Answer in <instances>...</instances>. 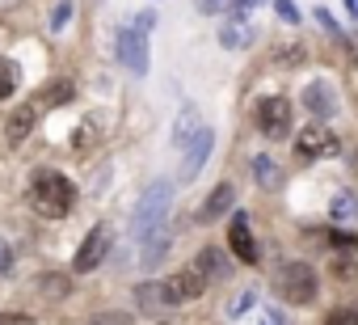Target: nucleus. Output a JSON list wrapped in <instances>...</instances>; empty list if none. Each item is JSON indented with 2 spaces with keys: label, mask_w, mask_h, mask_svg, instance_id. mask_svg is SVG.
I'll return each instance as SVG.
<instances>
[{
  "label": "nucleus",
  "mask_w": 358,
  "mask_h": 325,
  "mask_svg": "<svg viewBox=\"0 0 358 325\" xmlns=\"http://www.w3.org/2000/svg\"><path fill=\"white\" fill-rule=\"evenodd\" d=\"M274 9H278V18H282V22H291V26H295V22H303V18H299V9L291 5V0H274Z\"/></svg>",
  "instance_id": "obj_29"
},
{
  "label": "nucleus",
  "mask_w": 358,
  "mask_h": 325,
  "mask_svg": "<svg viewBox=\"0 0 358 325\" xmlns=\"http://www.w3.org/2000/svg\"><path fill=\"white\" fill-rule=\"evenodd\" d=\"M106 254H110V228H106V224H97V228L80 241V249H76L72 266H76L80 275H89V270H97V266L106 262Z\"/></svg>",
  "instance_id": "obj_7"
},
{
  "label": "nucleus",
  "mask_w": 358,
  "mask_h": 325,
  "mask_svg": "<svg viewBox=\"0 0 358 325\" xmlns=\"http://www.w3.org/2000/svg\"><path fill=\"white\" fill-rule=\"evenodd\" d=\"M9 5H13V0H0V9H9Z\"/></svg>",
  "instance_id": "obj_39"
},
{
  "label": "nucleus",
  "mask_w": 358,
  "mask_h": 325,
  "mask_svg": "<svg viewBox=\"0 0 358 325\" xmlns=\"http://www.w3.org/2000/svg\"><path fill=\"white\" fill-rule=\"evenodd\" d=\"M68 18H72V0H59L55 13H51V30H64V26H68Z\"/></svg>",
  "instance_id": "obj_26"
},
{
  "label": "nucleus",
  "mask_w": 358,
  "mask_h": 325,
  "mask_svg": "<svg viewBox=\"0 0 358 325\" xmlns=\"http://www.w3.org/2000/svg\"><path fill=\"white\" fill-rule=\"evenodd\" d=\"M295 152H299V160L337 156V135H333L324 123H312V127H303V131H299V139H295Z\"/></svg>",
  "instance_id": "obj_6"
},
{
  "label": "nucleus",
  "mask_w": 358,
  "mask_h": 325,
  "mask_svg": "<svg viewBox=\"0 0 358 325\" xmlns=\"http://www.w3.org/2000/svg\"><path fill=\"white\" fill-rule=\"evenodd\" d=\"M329 245H333V249H358V233H341V228H333V233H329Z\"/></svg>",
  "instance_id": "obj_25"
},
{
  "label": "nucleus",
  "mask_w": 358,
  "mask_h": 325,
  "mask_svg": "<svg viewBox=\"0 0 358 325\" xmlns=\"http://www.w3.org/2000/svg\"><path fill=\"white\" fill-rule=\"evenodd\" d=\"M249 304H253V291H245V296H236V300H232V317H241V312H245Z\"/></svg>",
  "instance_id": "obj_34"
},
{
  "label": "nucleus",
  "mask_w": 358,
  "mask_h": 325,
  "mask_svg": "<svg viewBox=\"0 0 358 325\" xmlns=\"http://www.w3.org/2000/svg\"><path fill=\"white\" fill-rule=\"evenodd\" d=\"M199 127H203V123H199V110H194V106H186V110H182V118H177L173 144H177V148H186V144H190V135H194Z\"/></svg>",
  "instance_id": "obj_18"
},
{
  "label": "nucleus",
  "mask_w": 358,
  "mask_h": 325,
  "mask_svg": "<svg viewBox=\"0 0 358 325\" xmlns=\"http://www.w3.org/2000/svg\"><path fill=\"white\" fill-rule=\"evenodd\" d=\"M194 270H199L207 283H211V279H224V275H228V258H224L220 249H203V254L194 258Z\"/></svg>",
  "instance_id": "obj_16"
},
{
  "label": "nucleus",
  "mask_w": 358,
  "mask_h": 325,
  "mask_svg": "<svg viewBox=\"0 0 358 325\" xmlns=\"http://www.w3.org/2000/svg\"><path fill=\"white\" fill-rule=\"evenodd\" d=\"M257 131L270 139H282L291 131V102L287 97H266L257 102Z\"/></svg>",
  "instance_id": "obj_5"
},
{
  "label": "nucleus",
  "mask_w": 358,
  "mask_h": 325,
  "mask_svg": "<svg viewBox=\"0 0 358 325\" xmlns=\"http://www.w3.org/2000/svg\"><path fill=\"white\" fill-rule=\"evenodd\" d=\"M203 291H207V279H203L194 266L177 270V275H169V283H160V300H164V304H190V300H199Z\"/></svg>",
  "instance_id": "obj_4"
},
{
  "label": "nucleus",
  "mask_w": 358,
  "mask_h": 325,
  "mask_svg": "<svg viewBox=\"0 0 358 325\" xmlns=\"http://www.w3.org/2000/svg\"><path fill=\"white\" fill-rule=\"evenodd\" d=\"M17 85H22V68H17L13 60H0V102L13 97V93H17Z\"/></svg>",
  "instance_id": "obj_20"
},
{
  "label": "nucleus",
  "mask_w": 358,
  "mask_h": 325,
  "mask_svg": "<svg viewBox=\"0 0 358 325\" xmlns=\"http://www.w3.org/2000/svg\"><path fill=\"white\" fill-rule=\"evenodd\" d=\"M0 325H34L26 312H0Z\"/></svg>",
  "instance_id": "obj_32"
},
{
  "label": "nucleus",
  "mask_w": 358,
  "mask_h": 325,
  "mask_svg": "<svg viewBox=\"0 0 358 325\" xmlns=\"http://www.w3.org/2000/svg\"><path fill=\"white\" fill-rule=\"evenodd\" d=\"M89 325H131V317L127 312H97Z\"/></svg>",
  "instance_id": "obj_28"
},
{
  "label": "nucleus",
  "mask_w": 358,
  "mask_h": 325,
  "mask_svg": "<svg viewBox=\"0 0 358 325\" xmlns=\"http://www.w3.org/2000/svg\"><path fill=\"white\" fill-rule=\"evenodd\" d=\"M333 275H337V279H354V275H358V266H354V262H345V258H333Z\"/></svg>",
  "instance_id": "obj_31"
},
{
  "label": "nucleus",
  "mask_w": 358,
  "mask_h": 325,
  "mask_svg": "<svg viewBox=\"0 0 358 325\" xmlns=\"http://www.w3.org/2000/svg\"><path fill=\"white\" fill-rule=\"evenodd\" d=\"M274 287H278V296H282L287 304H312L316 291H320L316 270H312L308 262H287V266H278Z\"/></svg>",
  "instance_id": "obj_3"
},
{
  "label": "nucleus",
  "mask_w": 358,
  "mask_h": 325,
  "mask_svg": "<svg viewBox=\"0 0 358 325\" xmlns=\"http://www.w3.org/2000/svg\"><path fill=\"white\" fill-rule=\"evenodd\" d=\"M211 148H215V131H211V127H199V131L190 135V144H186V156H182V182L199 178V170L207 165Z\"/></svg>",
  "instance_id": "obj_8"
},
{
  "label": "nucleus",
  "mask_w": 358,
  "mask_h": 325,
  "mask_svg": "<svg viewBox=\"0 0 358 325\" xmlns=\"http://www.w3.org/2000/svg\"><path fill=\"white\" fill-rule=\"evenodd\" d=\"M312 18H316V22H320V26H324V30H329V34H333V39H341V43H345V34H341V30H337V22H333V13H329V9H316V13H312Z\"/></svg>",
  "instance_id": "obj_27"
},
{
  "label": "nucleus",
  "mask_w": 358,
  "mask_h": 325,
  "mask_svg": "<svg viewBox=\"0 0 358 325\" xmlns=\"http://www.w3.org/2000/svg\"><path fill=\"white\" fill-rule=\"evenodd\" d=\"M329 220H333V224H350V220H358V199H354L350 191H337V195L329 199Z\"/></svg>",
  "instance_id": "obj_15"
},
{
  "label": "nucleus",
  "mask_w": 358,
  "mask_h": 325,
  "mask_svg": "<svg viewBox=\"0 0 358 325\" xmlns=\"http://www.w3.org/2000/svg\"><path fill=\"white\" fill-rule=\"evenodd\" d=\"M253 39H257V30L245 22V9H236V18L220 26V43L228 51H245V47H253Z\"/></svg>",
  "instance_id": "obj_11"
},
{
  "label": "nucleus",
  "mask_w": 358,
  "mask_h": 325,
  "mask_svg": "<svg viewBox=\"0 0 358 325\" xmlns=\"http://www.w3.org/2000/svg\"><path fill=\"white\" fill-rule=\"evenodd\" d=\"M324 325H358V304H345V308H333L324 317Z\"/></svg>",
  "instance_id": "obj_23"
},
{
  "label": "nucleus",
  "mask_w": 358,
  "mask_h": 325,
  "mask_svg": "<svg viewBox=\"0 0 358 325\" xmlns=\"http://www.w3.org/2000/svg\"><path fill=\"white\" fill-rule=\"evenodd\" d=\"M139 304H143V308H160V304H164V300H160V283H143V287H139Z\"/></svg>",
  "instance_id": "obj_24"
},
{
  "label": "nucleus",
  "mask_w": 358,
  "mask_h": 325,
  "mask_svg": "<svg viewBox=\"0 0 358 325\" xmlns=\"http://www.w3.org/2000/svg\"><path fill=\"white\" fill-rule=\"evenodd\" d=\"M169 203H173V186H169V182H152V186L143 191L139 207H135L131 237H135V241H148V237H156V233L164 228V220H169Z\"/></svg>",
  "instance_id": "obj_2"
},
{
  "label": "nucleus",
  "mask_w": 358,
  "mask_h": 325,
  "mask_svg": "<svg viewBox=\"0 0 358 325\" xmlns=\"http://www.w3.org/2000/svg\"><path fill=\"white\" fill-rule=\"evenodd\" d=\"M345 5H350V13H354V18H358V0H345Z\"/></svg>",
  "instance_id": "obj_37"
},
{
  "label": "nucleus",
  "mask_w": 358,
  "mask_h": 325,
  "mask_svg": "<svg viewBox=\"0 0 358 325\" xmlns=\"http://www.w3.org/2000/svg\"><path fill=\"white\" fill-rule=\"evenodd\" d=\"M152 26H156V13H152V9H148V13H135V22H131V30H139V34H148Z\"/></svg>",
  "instance_id": "obj_30"
},
{
  "label": "nucleus",
  "mask_w": 358,
  "mask_h": 325,
  "mask_svg": "<svg viewBox=\"0 0 358 325\" xmlns=\"http://www.w3.org/2000/svg\"><path fill=\"white\" fill-rule=\"evenodd\" d=\"M199 5H203L207 13H220V9H224V0H199Z\"/></svg>",
  "instance_id": "obj_35"
},
{
  "label": "nucleus",
  "mask_w": 358,
  "mask_h": 325,
  "mask_svg": "<svg viewBox=\"0 0 358 325\" xmlns=\"http://www.w3.org/2000/svg\"><path fill=\"white\" fill-rule=\"evenodd\" d=\"M9 270H13V249L0 241V275H9Z\"/></svg>",
  "instance_id": "obj_33"
},
{
  "label": "nucleus",
  "mask_w": 358,
  "mask_h": 325,
  "mask_svg": "<svg viewBox=\"0 0 358 325\" xmlns=\"http://www.w3.org/2000/svg\"><path fill=\"white\" fill-rule=\"evenodd\" d=\"M270 321H274V325H291V321H287L282 312H270Z\"/></svg>",
  "instance_id": "obj_36"
},
{
  "label": "nucleus",
  "mask_w": 358,
  "mask_h": 325,
  "mask_svg": "<svg viewBox=\"0 0 358 325\" xmlns=\"http://www.w3.org/2000/svg\"><path fill=\"white\" fill-rule=\"evenodd\" d=\"M236 5H245V9H249V5H262V0H236Z\"/></svg>",
  "instance_id": "obj_38"
},
{
  "label": "nucleus",
  "mask_w": 358,
  "mask_h": 325,
  "mask_svg": "<svg viewBox=\"0 0 358 325\" xmlns=\"http://www.w3.org/2000/svg\"><path fill=\"white\" fill-rule=\"evenodd\" d=\"M253 174H257V182H262L266 191H274V186H282V170L274 165V160H270V156H257V160H253Z\"/></svg>",
  "instance_id": "obj_19"
},
{
  "label": "nucleus",
  "mask_w": 358,
  "mask_h": 325,
  "mask_svg": "<svg viewBox=\"0 0 358 325\" xmlns=\"http://www.w3.org/2000/svg\"><path fill=\"white\" fill-rule=\"evenodd\" d=\"M169 241H173V237H169V228H160L156 237H148V241H143V258H139V262H143L148 270H152V266H160V262H164V254H169Z\"/></svg>",
  "instance_id": "obj_17"
},
{
  "label": "nucleus",
  "mask_w": 358,
  "mask_h": 325,
  "mask_svg": "<svg viewBox=\"0 0 358 325\" xmlns=\"http://www.w3.org/2000/svg\"><path fill=\"white\" fill-rule=\"evenodd\" d=\"M34 118H38V102L17 106V110L9 114V123H5V144H9V148H17V144L34 131Z\"/></svg>",
  "instance_id": "obj_12"
},
{
  "label": "nucleus",
  "mask_w": 358,
  "mask_h": 325,
  "mask_svg": "<svg viewBox=\"0 0 358 325\" xmlns=\"http://www.w3.org/2000/svg\"><path fill=\"white\" fill-rule=\"evenodd\" d=\"M30 207L43 220H64L76 207V186L64 174H38L34 186H30Z\"/></svg>",
  "instance_id": "obj_1"
},
{
  "label": "nucleus",
  "mask_w": 358,
  "mask_h": 325,
  "mask_svg": "<svg viewBox=\"0 0 358 325\" xmlns=\"http://www.w3.org/2000/svg\"><path fill=\"white\" fill-rule=\"evenodd\" d=\"M118 60L127 64V72L143 76V72H148V34L122 26V30H118Z\"/></svg>",
  "instance_id": "obj_9"
},
{
  "label": "nucleus",
  "mask_w": 358,
  "mask_h": 325,
  "mask_svg": "<svg viewBox=\"0 0 358 325\" xmlns=\"http://www.w3.org/2000/svg\"><path fill=\"white\" fill-rule=\"evenodd\" d=\"M38 291H43L47 300L68 296V275H43V279H38Z\"/></svg>",
  "instance_id": "obj_21"
},
{
  "label": "nucleus",
  "mask_w": 358,
  "mask_h": 325,
  "mask_svg": "<svg viewBox=\"0 0 358 325\" xmlns=\"http://www.w3.org/2000/svg\"><path fill=\"white\" fill-rule=\"evenodd\" d=\"M64 102H72V85H68V81H59L55 89H47V93L38 97V106H64Z\"/></svg>",
  "instance_id": "obj_22"
},
{
  "label": "nucleus",
  "mask_w": 358,
  "mask_h": 325,
  "mask_svg": "<svg viewBox=\"0 0 358 325\" xmlns=\"http://www.w3.org/2000/svg\"><path fill=\"white\" fill-rule=\"evenodd\" d=\"M232 203H236V186H232V182H220V186L211 191V199L203 203L199 224H215L220 216H228V212H232Z\"/></svg>",
  "instance_id": "obj_14"
},
{
  "label": "nucleus",
  "mask_w": 358,
  "mask_h": 325,
  "mask_svg": "<svg viewBox=\"0 0 358 325\" xmlns=\"http://www.w3.org/2000/svg\"><path fill=\"white\" fill-rule=\"evenodd\" d=\"M303 106H308L320 123H329V118L337 114V97H333V89H329L324 81H312V85L303 89Z\"/></svg>",
  "instance_id": "obj_13"
},
{
  "label": "nucleus",
  "mask_w": 358,
  "mask_h": 325,
  "mask_svg": "<svg viewBox=\"0 0 358 325\" xmlns=\"http://www.w3.org/2000/svg\"><path fill=\"white\" fill-rule=\"evenodd\" d=\"M228 245H232V254L241 258V262H257V241H253V233H249V216L245 212H236L232 216V224H228Z\"/></svg>",
  "instance_id": "obj_10"
}]
</instances>
